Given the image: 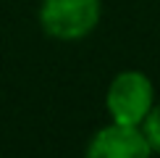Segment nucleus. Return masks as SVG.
Listing matches in <instances>:
<instances>
[{
	"label": "nucleus",
	"instance_id": "1",
	"mask_svg": "<svg viewBox=\"0 0 160 158\" xmlns=\"http://www.w3.org/2000/svg\"><path fill=\"white\" fill-rule=\"evenodd\" d=\"M102 16L100 0H42L39 5V26L52 40L76 42L89 37L97 29Z\"/></svg>",
	"mask_w": 160,
	"mask_h": 158
},
{
	"label": "nucleus",
	"instance_id": "2",
	"mask_svg": "<svg viewBox=\"0 0 160 158\" xmlns=\"http://www.w3.org/2000/svg\"><path fill=\"white\" fill-rule=\"evenodd\" d=\"M152 105H155V84L144 71L137 69L116 74L108 92H105V108L113 121L139 127Z\"/></svg>",
	"mask_w": 160,
	"mask_h": 158
},
{
	"label": "nucleus",
	"instance_id": "3",
	"mask_svg": "<svg viewBox=\"0 0 160 158\" xmlns=\"http://www.w3.org/2000/svg\"><path fill=\"white\" fill-rule=\"evenodd\" d=\"M150 153L152 150L142 127L113 121V118L110 124L97 129L92 134V142L87 145V155L92 158H144Z\"/></svg>",
	"mask_w": 160,
	"mask_h": 158
},
{
	"label": "nucleus",
	"instance_id": "4",
	"mask_svg": "<svg viewBox=\"0 0 160 158\" xmlns=\"http://www.w3.org/2000/svg\"><path fill=\"white\" fill-rule=\"evenodd\" d=\"M144 132V137H147L150 142V150L152 153H160V103H155L150 108V113L144 116V121L139 124Z\"/></svg>",
	"mask_w": 160,
	"mask_h": 158
}]
</instances>
